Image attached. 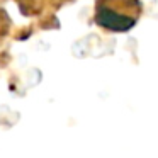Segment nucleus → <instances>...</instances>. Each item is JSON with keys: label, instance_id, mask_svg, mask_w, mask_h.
Returning a JSON list of instances; mask_svg holds the SVG:
<instances>
[{"label": "nucleus", "instance_id": "nucleus-1", "mask_svg": "<svg viewBox=\"0 0 158 158\" xmlns=\"http://www.w3.org/2000/svg\"><path fill=\"white\" fill-rule=\"evenodd\" d=\"M97 24L102 27L109 29V31H127L134 26V17L124 14H117L116 10H110L107 7H100L97 10V17H95Z\"/></svg>", "mask_w": 158, "mask_h": 158}]
</instances>
